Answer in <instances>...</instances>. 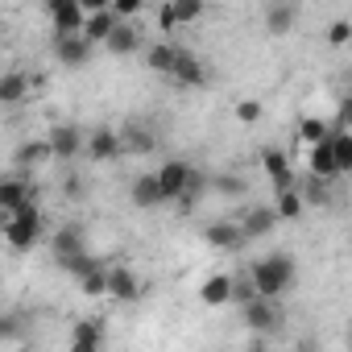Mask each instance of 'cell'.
I'll return each mask as SVG.
<instances>
[{
  "label": "cell",
  "instance_id": "9",
  "mask_svg": "<svg viewBox=\"0 0 352 352\" xmlns=\"http://www.w3.org/2000/svg\"><path fill=\"white\" fill-rule=\"evenodd\" d=\"M50 9V21H54V34H79L83 30V5L79 0H46Z\"/></svg>",
  "mask_w": 352,
  "mask_h": 352
},
{
  "label": "cell",
  "instance_id": "36",
  "mask_svg": "<svg viewBox=\"0 0 352 352\" xmlns=\"http://www.w3.org/2000/svg\"><path fill=\"white\" fill-rule=\"evenodd\" d=\"M348 38H352V25H348V21H336V25L327 30V42H331L336 50H340V46H348Z\"/></svg>",
  "mask_w": 352,
  "mask_h": 352
},
{
  "label": "cell",
  "instance_id": "8",
  "mask_svg": "<svg viewBox=\"0 0 352 352\" xmlns=\"http://www.w3.org/2000/svg\"><path fill=\"white\" fill-rule=\"evenodd\" d=\"M245 323H249V331H274L278 327V298L249 294L245 298Z\"/></svg>",
  "mask_w": 352,
  "mask_h": 352
},
{
  "label": "cell",
  "instance_id": "15",
  "mask_svg": "<svg viewBox=\"0 0 352 352\" xmlns=\"http://www.w3.org/2000/svg\"><path fill=\"white\" fill-rule=\"evenodd\" d=\"M278 224H282V220H278L274 208H253V212L241 220V232H245V241H261V236H270Z\"/></svg>",
  "mask_w": 352,
  "mask_h": 352
},
{
  "label": "cell",
  "instance_id": "5",
  "mask_svg": "<svg viewBox=\"0 0 352 352\" xmlns=\"http://www.w3.org/2000/svg\"><path fill=\"white\" fill-rule=\"evenodd\" d=\"M83 153H87L91 162H116V157L124 153V141H120V133H112V129H91V133L83 137Z\"/></svg>",
  "mask_w": 352,
  "mask_h": 352
},
{
  "label": "cell",
  "instance_id": "31",
  "mask_svg": "<svg viewBox=\"0 0 352 352\" xmlns=\"http://www.w3.org/2000/svg\"><path fill=\"white\" fill-rule=\"evenodd\" d=\"M323 137H331V124H327V120L307 116V120L298 124V141H302V145H315V141H323Z\"/></svg>",
  "mask_w": 352,
  "mask_h": 352
},
{
  "label": "cell",
  "instance_id": "19",
  "mask_svg": "<svg viewBox=\"0 0 352 352\" xmlns=\"http://www.w3.org/2000/svg\"><path fill=\"white\" fill-rule=\"evenodd\" d=\"M104 46H108L112 54H120V58H124V54H137V46H141V38H137V30H133V25H129V21L120 17V21L112 25V34L104 38Z\"/></svg>",
  "mask_w": 352,
  "mask_h": 352
},
{
  "label": "cell",
  "instance_id": "28",
  "mask_svg": "<svg viewBox=\"0 0 352 352\" xmlns=\"http://www.w3.org/2000/svg\"><path fill=\"white\" fill-rule=\"evenodd\" d=\"M327 141H331V157H336V170H340V174H348V170H352V137H348L344 129H336Z\"/></svg>",
  "mask_w": 352,
  "mask_h": 352
},
{
  "label": "cell",
  "instance_id": "21",
  "mask_svg": "<svg viewBox=\"0 0 352 352\" xmlns=\"http://www.w3.org/2000/svg\"><path fill=\"white\" fill-rule=\"evenodd\" d=\"M100 344H104V331H100V323H91V319L75 323V331H71V348H75V352H96Z\"/></svg>",
  "mask_w": 352,
  "mask_h": 352
},
{
  "label": "cell",
  "instance_id": "17",
  "mask_svg": "<svg viewBox=\"0 0 352 352\" xmlns=\"http://www.w3.org/2000/svg\"><path fill=\"white\" fill-rule=\"evenodd\" d=\"M232 290H236V282H232L228 274H208L204 286H199V298H204L208 307H224V302L232 298Z\"/></svg>",
  "mask_w": 352,
  "mask_h": 352
},
{
  "label": "cell",
  "instance_id": "11",
  "mask_svg": "<svg viewBox=\"0 0 352 352\" xmlns=\"http://www.w3.org/2000/svg\"><path fill=\"white\" fill-rule=\"evenodd\" d=\"M54 54L63 67H83L91 58V42L83 34H54Z\"/></svg>",
  "mask_w": 352,
  "mask_h": 352
},
{
  "label": "cell",
  "instance_id": "10",
  "mask_svg": "<svg viewBox=\"0 0 352 352\" xmlns=\"http://www.w3.org/2000/svg\"><path fill=\"white\" fill-rule=\"evenodd\" d=\"M50 253H54L58 261H71V257L87 253V232H83L79 224H63V228L50 236Z\"/></svg>",
  "mask_w": 352,
  "mask_h": 352
},
{
  "label": "cell",
  "instance_id": "24",
  "mask_svg": "<svg viewBox=\"0 0 352 352\" xmlns=\"http://www.w3.org/2000/svg\"><path fill=\"white\" fill-rule=\"evenodd\" d=\"M265 25H270V34H290V30H294V9L286 5V0H270Z\"/></svg>",
  "mask_w": 352,
  "mask_h": 352
},
{
  "label": "cell",
  "instance_id": "22",
  "mask_svg": "<svg viewBox=\"0 0 352 352\" xmlns=\"http://www.w3.org/2000/svg\"><path fill=\"white\" fill-rule=\"evenodd\" d=\"M129 195H133L137 208H157V204H162V191H157V179H153V174H137Z\"/></svg>",
  "mask_w": 352,
  "mask_h": 352
},
{
  "label": "cell",
  "instance_id": "3",
  "mask_svg": "<svg viewBox=\"0 0 352 352\" xmlns=\"http://www.w3.org/2000/svg\"><path fill=\"white\" fill-rule=\"evenodd\" d=\"M187 174H191V166H187L183 157H170V162H162V166L153 170L157 191H162V204L183 199V195H187Z\"/></svg>",
  "mask_w": 352,
  "mask_h": 352
},
{
  "label": "cell",
  "instance_id": "35",
  "mask_svg": "<svg viewBox=\"0 0 352 352\" xmlns=\"http://www.w3.org/2000/svg\"><path fill=\"white\" fill-rule=\"evenodd\" d=\"M236 120H241V124L261 120V104H257V100H241V104H236Z\"/></svg>",
  "mask_w": 352,
  "mask_h": 352
},
{
  "label": "cell",
  "instance_id": "27",
  "mask_svg": "<svg viewBox=\"0 0 352 352\" xmlns=\"http://www.w3.org/2000/svg\"><path fill=\"white\" fill-rule=\"evenodd\" d=\"M174 54H179V46H170V42H153V46H149V54H145V63H149V71H157V75H170V67H174Z\"/></svg>",
  "mask_w": 352,
  "mask_h": 352
},
{
  "label": "cell",
  "instance_id": "1",
  "mask_svg": "<svg viewBox=\"0 0 352 352\" xmlns=\"http://www.w3.org/2000/svg\"><path fill=\"white\" fill-rule=\"evenodd\" d=\"M249 282H253V294H261V298H282V294L294 290L298 265H294V257H286V253H270V257L253 261Z\"/></svg>",
  "mask_w": 352,
  "mask_h": 352
},
{
  "label": "cell",
  "instance_id": "30",
  "mask_svg": "<svg viewBox=\"0 0 352 352\" xmlns=\"http://www.w3.org/2000/svg\"><path fill=\"white\" fill-rule=\"evenodd\" d=\"M13 157H17V166H42L50 157V145L46 141H21Z\"/></svg>",
  "mask_w": 352,
  "mask_h": 352
},
{
  "label": "cell",
  "instance_id": "23",
  "mask_svg": "<svg viewBox=\"0 0 352 352\" xmlns=\"http://www.w3.org/2000/svg\"><path fill=\"white\" fill-rule=\"evenodd\" d=\"M30 96V79L21 71H9V75H0V104H21Z\"/></svg>",
  "mask_w": 352,
  "mask_h": 352
},
{
  "label": "cell",
  "instance_id": "16",
  "mask_svg": "<svg viewBox=\"0 0 352 352\" xmlns=\"http://www.w3.org/2000/svg\"><path fill=\"white\" fill-rule=\"evenodd\" d=\"M116 21H120V17H116L112 9H96V13H87V17H83V30H79V34H83L91 46H104V38L112 34V25H116Z\"/></svg>",
  "mask_w": 352,
  "mask_h": 352
},
{
  "label": "cell",
  "instance_id": "39",
  "mask_svg": "<svg viewBox=\"0 0 352 352\" xmlns=\"http://www.w3.org/2000/svg\"><path fill=\"white\" fill-rule=\"evenodd\" d=\"M348 116H352V104L344 100V104L336 108V129H344V124H348Z\"/></svg>",
  "mask_w": 352,
  "mask_h": 352
},
{
  "label": "cell",
  "instance_id": "29",
  "mask_svg": "<svg viewBox=\"0 0 352 352\" xmlns=\"http://www.w3.org/2000/svg\"><path fill=\"white\" fill-rule=\"evenodd\" d=\"M120 141H124V153H129V149H133V153H149V149L157 145V137H153V133H145L141 124H129V129L120 133Z\"/></svg>",
  "mask_w": 352,
  "mask_h": 352
},
{
  "label": "cell",
  "instance_id": "40",
  "mask_svg": "<svg viewBox=\"0 0 352 352\" xmlns=\"http://www.w3.org/2000/svg\"><path fill=\"white\" fill-rule=\"evenodd\" d=\"M83 13H96V9H108V0H79Z\"/></svg>",
  "mask_w": 352,
  "mask_h": 352
},
{
  "label": "cell",
  "instance_id": "4",
  "mask_svg": "<svg viewBox=\"0 0 352 352\" xmlns=\"http://www.w3.org/2000/svg\"><path fill=\"white\" fill-rule=\"evenodd\" d=\"M46 145H50V157L71 162V157L83 153V129L79 124H54L50 137H46Z\"/></svg>",
  "mask_w": 352,
  "mask_h": 352
},
{
  "label": "cell",
  "instance_id": "14",
  "mask_svg": "<svg viewBox=\"0 0 352 352\" xmlns=\"http://www.w3.org/2000/svg\"><path fill=\"white\" fill-rule=\"evenodd\" d=\"M25 199H34V187L21 179V174H5V179H0V212H13V208H21Z\"/></svg>",
  "mask_w": 352,
  "mask_h": 352
},
{
  "label": "cell",
  "instance_id": "13",
  "mask_svg": "<svg viewBox=\"0 0 352 352\" xmlns=\"http://www.w3.org/2000/svg\"><path fill=\"white\" fill-rule=\"evenodd\" d=\"M204 241H208L212 249H220V253H236V249L245 245V232H241V224L220 220V224H208V228H204Z\"/></svg>",
  "mask_w": 352,
  "mask_h": 352
},
{
  "label": "cell",
  "instance_id": "20",
  "mask_svg": "<svg viewBox=\"0 0 352 352\" xmlns=\"http://www.w3.org/2000/svg\"><path fill=\"white\" fill-rule=\"evenodd\" d=\"M302 204H315V208H327L331 204V179H319V174H311L307 183H294Z\"/></svg>",
  "mask_w": 352,
  "mask_h": 352
},
{
  "label": "cell",
  "instance_id": "33",
  "mask_svg": "<svg viewBox=\"0 0 352 352\" xmlns=\"http://www.w3.org/2000/svg\"><path fill=\"white\" fill-rule=\"evenodd\" d=\"M212 191H220V195H245V179H241V174H216Z\"/></svg>",
  "mask_w": 352,
  "mask_h": 352
},
{
  "label": "cell",
  "instance_id": "12",
  "mask_svg": "<svg viewBox=\"0 0 352 352\" xmlns=\"http://www.w3.org/2000/svg\"><path fill=\"white\" fill-rule=\"evenodd\" d=\"M108 294H112L116 302H137V298L145 294V286H141V278H137L133 270L116 265V270H108Z\"/></svg>",
  "mask_w": 352,
  "mask_h": 352
},
{
  "label": "cell",
  "instance_id": "37",
  "mask_svg": "<svg viewBox=\"0 0 352 352\" xmlns=\"http://www.w3.org/2000/svg\"><path fill=\"white\" fill-rule=\"evenodd\" d=\"M157 25L170 34V30H179V21H174V9H170V0H166V5H157Z\"/></svg>",
  "mask_w": 352,
  "mask_h": 352
},
{
  "label": "cell",
  "instance_id": "41",
  "mask_svg": "<svg viewBox=\"0 0 352 352\" xmlns=\"http://www.w3.org/2000/svg\"><path fill=\"white\" fill-rule=\"evenodd\" d=\"M17 327H13V319H5V315H0V340H5V336H13Z\"/></svg>",
  "mask_w": 352,
  "mask_h": 352
},
{
  "label": "cell",
  "instance_id": "38",
  "mask_svg": "<svg viewBox=\"0 0 352 352\" xmlns=\"http://www.w3.org/2000/svg\"><path fill=\"white\" fill-rule=\"evenodd\" d=\"M67 195L71 199H83V179H79V174H71V179H67Z\"/></svg>",
  "mask_w": 352,
  "mask_h": 352
},
{
  "label": "cell",
  "instance_id": "32",
  "mask_svg": "<svg viewBox=\"0 0 352 352\" xmlns=\"http://www.w3.org/2000/svg\"><path fill=\"white\" fill-rule=\"evenodd\" d=\"M170 9H174V21L179 25H191L204 17V0H170Z\"/></svg>",
  "mask_w": 352,
  "mask_h": 352
},
{
  "label": "cell",
  "instance_id": "2",
  "mask_svg": "<svg viewBox=\"0 0 352 352\" xmlns=\"http://www.w3.org/2000/svg\"><path fill=\"white\" fill-rule=\"evenodd\" d=\"M38 236H42V208H38L34 199H25V204L13 208L9 220H5V245H9L13 253H25V249L38 245Z\"/></svg>",
  "mask_w": 352,
  "mask_h": 352
},
{
  "label": "cell",
  "instance_id": "34",
  "mask_svg": "<svg viewBox=\"0 0 352 352\" xmlns=\"http://www.w3.org/2000/svg\"><path fill=\"white\" fill-rule=\"evenodd\" d=\"M108 9H112L116 17H124V21H129V17H137V13L145 9V0H108Z\"/></svg>",
  "mask_w": 352,
  "mask_h": 352
},
{
  "label": "cell",
  "instance_id": "18",
  "mask_svg": "<svg viewBox=\"0 0 352 352\" xmlns=\"http://www.w3.org/2000/svg\"><path fill=\"white\" fill-rule=\"evenodd\" d=\"M307 162H311V174H319V179H340V170H336V157H331V141H315L307 145Z\"/></svg>",
  "mask_w": 352,
  "mask_h": 352
},
{
  "label": "cell",
  "instance_id": "26",
  "mask_svg": "<svg viewBox=\"0 0 352 352\" xmlns=\"http://www.w3.org/2000/svg\"><path fill=\"white\" fill-rule=\"evenodd\" d=\"M79 278V290L87 294V298H100V294H108V270H100V265H87L83 274H75Z\"/></svg>",
  "mask_w": 352,
  "mask_h": 352
},
{
  "label": "cell",
  "instance_id": "7",
  "mask_svg": "<svg viewBox=\"0 0 352 352\" xmlns=\"http://www.w3.org/2000/svg\"><path fill=\"white\" fill-rule=\"evenodd\" d=\"M261 166H265V174H270L274 191H286V187L298 183V179H294V170H290L286 149H278V145H265V149H261Z\"/></svg>",
  "mask_w": 352,
  "mask_h": 352
},
{
  "label": "cell",
  "instance_id": "6",
  "mask_svg": "<svg viewBox=\"0 0 352 352\" xmlns=\"http://www.w3.org/2000/svg\"><path fill=\"white\" fill-rule=\"evenodd\" d=\"M170 79L179 87H204L208 83V67L199 63V54L179 50V54H174V67H170Z\"/></svg>",
  "mask_w": 352,
  "mask_h": 352
},
{
  "label": "cell",
  "instance_id": "25",
  "mask_svg": "<svg viewBox=\"0 0 352 352\" xmlns=\"http://www.w3.org/2000/svg\"><path fill=\"white\" fill-rule=\"evenodd\" d=\"M302 208H307V204H302L298 187H286V191H278V204H274L278 220H286V224H290V220H298V216H302Z\"/></svg>",
  "mask_w": 352,
  "mask_h": 352
}]
</instances>
